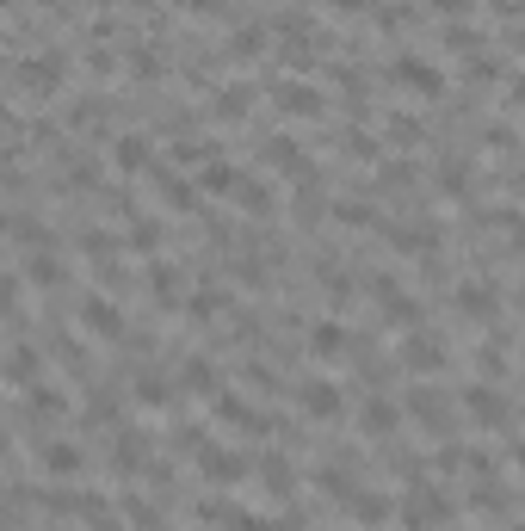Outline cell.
<instances>
[{"label": "cell", "mask_w": 525, "mask_h": 531, "mask_svg": "<svg viewBox=\"0 0 525 531\" xmlns=\"http://www.w3.org/2000/svg\"><path fill=\"white\" fill-rule=\"evenodd\" d=\"M13 87H19V93H31V99H56V93L68 87V56H62V50H38V56H25V62H19V75H13Z\"/></svg>", "instance_id": "6da1fadb"}, {"label": "cell", "mask_w": 525, "mask_h": 531, "mask_svg": "<svg viewBox=\"0 0 525 531\" xmlns=\"http://www.w3.org/2000/svg\"><path fill=\"white\" fill-rule=\"evenodd\" d=\"M458 408L476 420V433H513V402H507V389H495V383H470Z\"/></svg>", "instance_id": "7a4b0ae2"}, {"label": "cell", "mask_w": 525, "mask_h": 531, "mask_svg": "<svg viewBox=\"0 0 525 531\" xmlns=\"http://www.w3.org/2000/svg\"><path fill=\"white\" fill-rule=\"evenodd\" d=\"M402 414H408L427 439H445V433H451V396H445V389H408V396H402Z\"/></svg>", "instance_id": "3957f363"}, {"label": "cell", "mask_w": 525, "mask_h": 531, "mask_svg": "<svg viewBox=\"0 0 525 531\" xmlns=\"http://www.w3.org/2000/svg\"><path fill=\"white\" fill-rule=\"evenodd\" d=\"M217 420L223 427H235V433H248V439H266V433H278V420L266 414V408H254L248 396H235V389H217Z\"/></svg>", "instance_id": "277c9868"}, {"label": "cell", "mask_w": 525, "mask_h": 531, "mask_svg": "<svg viewBox=\"0 0 525 531\" xmlns=\"http://www.w3.org/2000/svg\"><path fill=\"white\" fill-rule=\"evenodd\" d=\"M451 519V501H445V488H427V482H414L402 494V525L408 531H439Z\"/></svg>", "instance_id": "5b68a950"}, {"label": "cell", "mask_w": 525, "mask_h": 531, "mask_svg": "<svg viewBox=\"0 0 525 531\" xmlns=\"http://www.w3.org/2000/svg\"><path fill=\"white\" fill-rule=\"evenodd\" d=\"M81 328L93 334V340H124L130 328H124V309L105 297V291H81Z\"/></svg>", "instance_id": "8992f818"}, {"label": "cell", "mask_w": 525, "mask_h": 531, "mask_svg": "<svg viewBox=\"0 0 525 531\" xmlns=\"http://www.w3.org/2000/svg\"><path fill=\"white\" fill-rule=\"evenodd\" d=\"M297 414H303V420H340V414H346L340 383H328V377H303V383H297Z\"/></svg>", "instance_id": "52a82bcc"}, {"label": "cell", "mask_w": 525, "mask_h": 531, "mask_svg": "<svg viewBox=\"0 0 525 531\" xmlns=\"http://www.w3.org/2000/svg\"><path fill=\"white\" fill-rule=\"evenodd\" d=\"M254 464H248V457H241L235 445H198V476L204 482H217V488H235L241 476H248Z\"/></svg>", "instance_id": "ba28073f"}, {"label": "cell", "mask_w": 525, "mask_h": 531, "mask_svg": "<svg viewBox=\"0 0 525 531\" xmlns=\"http://www.w3.org/2000/svg\"><path fill=\"white\" fill-rule=\"evenodd\" d=\"M451 303H458V315H470L476 328H488L501 315V297H495V285H488V278H464L458 291H451Z\"/></svg>", "instance_id": "9c48e42d"}, {"label": "cell", "mask_w": 525, "mask_h": 531, "mask_svg": "<svg viewBox=\"0 0 525 531\" xmlns=\"http://www.w3.org/2000/svg\"><path fill=\"white\" fill-rule=\"evenodd\" d=\"M272 105H278V118H322L328 112V99L315 93V87H303V81H278Z\"/></svg>", "instance_id": "30bf717a"}, {"label": "cell", "mask_w": 525, "mask_h": 531, "mask_svg": "<svg viewBox=\"0 0 525 531\" xmlns=\"http://www.w3.org/2000/svg\"><path fill=\"white\" fill-rule=\"evenodd\" d=\"M396 87H402V93H420V99H439V93H445V75H439L427 56H402V62H396Z\"/></svg>", "instance_id": "8fae6325"}, {"label": "cell", "mask_w": 525, "mask_h": 531, "mask_svg": "<svg viewBox=\"0 0 525 531\" xmlns=\"http://www.w3.org/2000/svg\"><path fill=\"white\" fill-rule=\"evenodd\" d=\"M241 180H248V173H241L235 161L210 155V161L198 167V180H192V186H198V198H235V186H241Z\"/></svg>", "instance_id": "7c38bea8"}, {"label": "cell", "mask_w": 525, "mask_h": 531, "mask_svg": "<svg viewBox=\"0 0 525 531\" xmlns=\"http://www.w3.org/2000/svg\"><path fill=\"white\" fill-rule=\"evenodd\" d=\"M402 365H408V371H427V377L445 371V340L427 334V328H414V334L402 340Z\"/></svg>", "instance_id": "4fadbf2b"}, {"label": "cell", "mask_w": 525, "mask_h": 531, "mask_svg": "<svg viewBox=\"0 0 525 531\" xmlns=\"http://www.w3.org/2000/svg\"><path fill=\"white\" fill-rule=\"evenodd\" d=\"M260 161H266L272 173H285V180H309V155H303V149L291 143V136H266Z\"/></svg>", "instance_id": "5bb4252c"}, {"label": "cell", "mask_w": 525, "mask_h": 531, "mask_svg": "<svg viewBox=\"0 0 525 531\" xmlns=\"http://www.w3.org/2000/svg\"><path fill=\"white\" fill-rule=\"evenodd\" d=\"M19 278H25V285H38V291H62V285H68V266H62V254L38 247V254H25Z\"/></svg>", "instance_id": "9a60e30c"}, {"label": "cell", "mask_w": 525, "mask_h": 531, "mask_svg": "<svg viewBox=\"0 0 525 531\" xmlns=\"http://www.w3.org/2000/svg\"><path fill=\"white\" fill-rule=\"evenodd\" d=\"M112 167L130 173V180H136V173H149L155 167V143H149V136H118V143H112Z\"/></svg>", "instance_id": "2e32d148"}, {"label": "cell", "mask_w": 525, "mask_h": 531, "mask_svg": "<svg viewBox=\"0 0 525 531\" xmlns=\"http://www.w3.org/2000/svg\"><path fill=\"white\" fill-rule=\"evenodd\" d=\"M0 377H7L13 389L44 383V352H38V346H13V352H7V371H0Z\"/></svg>", "instance_id": "e0dca14e"}, {"label": "cell", "mask_w": 525, "mask_h": 531, "mask_svg": "<svg viewBox=\"0 0 525 531\" xmlns=\"http://www.w3.org/2000/svg\"><path fill=\"white\" fill-rule=\"evenodd\" d=\"M112 470L118 476H143L149 470V439L143 433H118L112 439Z\"/></svg>", "instance_id": "ac0fdd59"}, {"label": "cell", "mask_w": 525, "mask_h": 531, "mask_svg": "<svg viewBox=\"0 0 525 531\" xmlns=\"http://www.w3.org/2000/svg\"><path fill=\"white\" fill-rule=\"evenodd\" d=\"M396 420H402V408H396L390 396H371L365 414H359V433H365V439H390V433H396Z\"/></svg>", "instance_id": "d6986e66"}, {"label": "cell", "mask_w": 525, "mask_h": 531, "mask_svg": "<svg viewBox=\"0 0 525 531\" xmlns=\"http://www.w3.org/2000/svg\"><path fill=\"white\" fill-rule=\"evenodd\" d=\"M130 396H136V402H143V408H167L173 396H180V383H173L167 371H143V377H136V383H130Z\"/></svg>", "instance_id": "ffe728a7"}, {"label": "cell", "mask_w": 525, "mask_h": 531, "mask_svg": "<svg viewBox=\"0 0 525 531\" xmlns=\"http://www.w3.org/2000/svg\"><path fill=\"white\" fill-rule=\"evenodd\" d=\"M44 470H50L56 482H81L87 451H81V445H44Z\"/></svg>", "instance_id": "44dd1931"}, {"label": "cell", "mask_w": 525, "mask_h": 531, "mask_svg": "<svg viewBox=\"0 0 525 531\" xmlns=\"http://www.w3.org/2000/svg\"><path fill=\"white\" fill-rule=\"evenodd\" d=\"M266 44H272V25H241L235 38L223 44V56H229V62H254V56H260Z\"/></svg>", "instance_id": "7402d4cb"}, {"label": "cell", "mask_w": 525, "mask_h": 531, "mask_svg": "<svg viewBox=\"0 0 525 531\" xmlns=\"http://www.w3.org/2000/svg\"><path fill=\"white\" fill-rule=\"evenodd\" d=\"M390 241L402 247V254H420V260H427L433 247H439V229H433V223H396V229H390Z\"/></svg>", "instance_id": "603a6c76"}, {"label": "cell", "mask_w": 525, "mask_h": 531, "mask_svg": "<svg viewBox=\"0 0 525 531\" xmlns=\"http://www.w3.org/2000/svg\"><path fill=\"white\" fill-rule=\"evenodd\" d=\"M173 383H180L186 396H217V389H223V377H217V365H210V359H186V371L173 377Z\"/></svg>", "instance_id": "cb8c5ba5"}, {"label": "cell", "mask_w": 525, "mask_h": 531, "mask_svg": "<svg viewBox=\"0 0 525 531\" xmlns=\"http://www.w3.org/2000/svg\"><path fill=\"white\" fill-rule=\"evenodd\" d=\"M346 352V328L340 322H315L309 328V359H340Z\"/></svg>", "instance_id": "d4e9b609"}, {"label": "cell", "mask_w": 525, "mask_h": 531, "mask_svg": "<svg viewBox=\"0 0 525 531\" xmlns=\"http://www.w3.org/2000/svg\"><path fill=\"white\" fill-rule=\"evenodd\" d=\"M149 297H155L161 309H173V303H180V272H173L167 260H149Z\"/></svg>", "instance_id": "484cf974"}, {"label": "cell", "mask_w": 525, "mask_h": 531, "mask_svg": "<svg viewBox=\"0 0 525 531\" xmlns=\"http://www.w3.org/2000/svg\"><path fill=\"white\" fill-rule=\"evenodd\" d=\"M235 204H241V210H248V217H272V210H278V198H272V186H260V180H254V173H248V180H241V186H235Z\"/></svg>", "instance_id": "4316f807"}, {"label": "cell", "mask_w": 525, "mask_h": 531, "mask_svg": "<svg viewBox=\"0 0 525 531\" xmlns=\"http://www.w3.org/2000/svg\"><path fill=\"white\" fill-rule=\"evenodd\" d=\"M210 112L235 124V118H248V112H254V93H248V87H217V93H210Z\"/></svg>", "instance_id": "83f0119b"}, {"label": "cell", "mask_w": 525, "mask_h": 531, "mask_svg": "<svg viewBox=\"0 0 525 531\" xmlns=\"http://www.w3.org/2000/svg\"><path fill=\"white\" fill-rule=\"evenodd\" d=\"M260 482H266L272 494H285V501L297 494V470L285 464V457H260Z\"/></svg>", "instance_id": "f1b7e54d"}, {"label": "cell", "mask_w": 525, "mask_h": 531, "mask_svg": "<svg viewBox=\"0 0 525 531\" xmlns=\"http://www.w3.org/2000/svg\"><path fill=\"white\" fill-rule=\"evenodd\" d=\"M124 525H136V531H161V507L155 501H143V494H124Z\"/></svg>", "instance_id": "f546056e"}, {"label": "cell", "mask_w": 525, "mask_h": 531, "mask_svg": "<svg viewBox=\"0 0 525 531\" xmlns=\"http://www.w3.org/2000/svg\"><path fill=\"white\" fill-rule=\"evenodd\" d=\"M161 235H167V229H161L155 217H136V223H130V235H124V247H130V254H155Z\"/></svg>", "instance_id": "4dcf8cb0"}, {"label": "cell", "mask_w": 525, "mask_h": 531, "mask_svg": "<svg viewBox=\"0 0 525 531\" xmlns=\"http://www.w3.org/2000/svg\"><path fill=\"white\" fill-rule=\"evenodd\" d=\"M155 186H161V198H167L173 210H198V186H192V180H173V173H155Z\"/></svg>", "instance_id": "1f68e13d"}, {"label": "cell", "mask_w": 525, "mask_h": 531, "mask_svg": "<svg viewBox=\"0 0 525 531\" xmlns=\"http://www.w3.org/2000/svg\"><path fill=\"white\" fill-rule=\"evenodd\" d=\"M124 68H130L136 81H161V75H167V62H161L155 50H124Z\"/></svg>", "instance_id": "d6a6232c"}, {"label": "cell", "mask_w": 525, "mask_h": 531, "mask_svg": "<svg viewBox=\"0 0 525 531\" xmlns=\"http://www.w3.org/2000/svg\"><path fill=\"white\" fill-rule=\"evenodd\" d=\"M346 501H353V513H359V525H383V519H390V501H383V494H346Z\"/></svg>", "instance_id": "836d02e7"}, {"label": "cell", "mask_w": 525, "mask_h": 531, "mask_svg": "<svg viewBox=\"0 0 525 531\" xmlns=\"http://www.w3.org/2000/svg\"><path fill=\"white\" fill-rule=\"evenodd\" d=\"M334 217H340L346 229H371V223H377V210H371L365 198H340V204H334Z\"/></svg>", "instance_id": "e575fe53"}, {"label": "cell", "mask_w": 525, "mask_h": 531, "mask_svg": "<svg viewBox=\"0 0 525 531\" xmlns=\"http://www.w3.org/2000/svg\"><path fill=\"white\" fill-rule=\"evenodd\" d=\"M439 192H445V198H464V192H470V161H445V167H439Z\"/></svg>", "instance_id": "d590c367"}, {"label": "cell", "mask_w": 525, "mask_h": 531, "mask_svg": "<svg viewBox=\"0 0 525 531\" xmlns=\"http://www.w3.org/2000/svg\"><path fill=\"white\" fill-rule=\"evenodd\" d=\"M186 309H192V322H217V315L229 309V291H198Z\"/></svg>", "instance_id": "8d00e7d4"}, {"label": "cell", "mask_w": 525, "mask_h": 531, "mask_svg": "<svg viewBox=\"0 0 525 531\" xmlns=\"http://www.w3.org/2000/svg\"><path fill=\"white\" fill-rule=\"evenodd\" d=\"M7 235L25 241V247H50V229H44V223H31V217H7Z\"/></svg>", "instance_id": "74e56055"}, {"label": "cell", "mask_w": 525, "mask_h": 531, "mask_svg": "<svg viewBox=\"0 0 525 531\" xmlns=\"http://www.w3.org/2000/svg\"><path fill=\"white\" fill-rule=\"evenodd\" d=\"M445 50H451V56H476V50H482V31L451 25V31H445Z\"/></svg>", "instance_id": "f35d334b"}, {"label": "cell", "mask_w": 525, "mask_h": 531, "mask_svg": "<svg viewBox=\"0 0 525 531\" xmlns=\"http://www.w3.org/2000/svg\"><path fill=\"white\" fill-rule=\"evenodd\" d=\"M420 136H427V124H420V118H408V112H396V118H390V143H402V149H408V143H420Z\"/></svg>", "instance_id": "ab89813d"}, {"label": "cell", "mask_w": 525, "mask_h": 531, "mask_svg": "<svg viewBox=\"0 0 525 531\" xmlns=\"http://www.w3.org/2000/svg\"><path fill=\"white\" fill-rule=\"evenodd\" d=\"M25 408H38V414H62L68 402L56 396V389H44V383H31V389H25Z\"/></svg>", "instance_id": "60d3db41"}, {"label": "cell", "mask_w": 525, "mask_h": 531, "mask_svg": "<svg viewBox=\"0 0 525 531\" xmlns=\"http://www.w3.org/2000/svg\"><path fill=\"white\" fill-rule=\"evenodd\" d=\"M408 186H414V167L408 161H396L390 173H383V192H408Z\"/></svg>", "instance_id": "b9f144b4"}, {"label": "cell", "mask_w": 525, "mask_h": 531, "mask_svg": "<svg viewBox=\"0 0 525 531\" xmlns=\"http://www.w3.org/2000/svg\"><path fill=\"white\" fill-rule=\"evenodd\" d=\"M13 309H19V278L0 272V315H13Z\"/></svg>", "instance_id": "7bdbcfd3"}, {"label": "cell", "mask_w": 525, "mask_h": 531, "mask_svg": "<svg viewBox=\"0 0 525 531\" xmlns=\"http://www.w3.org/2000/svg\"><path fill=\"white\" fill-rule=\"evenodd\" d=\"M340 149H346V155H377V143H371V136H359V130H346Z\"/></svg>", "instance_id": "ee69618b"}, {"label": "cell", "mask_w": 525, "mask_h": 531, "mask_svg": "<svg viewBox=\"0 0 525 531\" xmlns=\"http://www.w3.org/2000/svg\"><path fill=\"white\" fill-rule=\"evenodd\" d=\"M180 7H186V13H210V19H223V13H229V0H180Z\"/></svg>", "instance_id": "f6af8a7d"}, {"label": "cell", "mask_w": 525, "mask_h": 531, "mask_svg": "<svg viewBox=\"0 0 525 531\" xmlns=\"http://www.w3.org/2000/svg\"><path fill=\"white\" fill-rule=\"evenodd\" d=\"M433 13H451V19H458V13H476V0H433Z\"/></svg>", "instance_id": "bcb514c9"}, {"label": "cell", "mask_w": 525, "mask_h": 531, "mask_svg": "<svg viewBox=\"0 0 525 531\" xmlns=\"http://www.w3.org/2000/svg\"><path fill=\"white\" fill-rule=\"evenodd\" d=\"M0 186H19V173H13V149L0 143Z\"/></svg>", "instance_id": "7dc6e473"}, {"label": "cell", "mask_w": 525, "mask_h": 531, "mask_svg": "<svg viewBox=\"0 0 525 531\" xmlns=\"http://www.w3.org/2000/svg\"><path fill=\"white\" fill-rule=\"evenodd\" d=\"M87 68H93V75H112V68H118V62H112V56H105V50H87Z\"/></svg>", "instance_id": "c3c4849f"}, {"label": "cell", "mask_w": 525, "mask_h": 531, "mask_svg": "<svg viewBox=\"0 0 525 531\" xmlns=\"http://www.w3.org/2000/svg\"><path fill=\"white\" fill-rule=\"evenodd\" d=\"M13 136H19V118L7 112V105H0V143H13Z\"/></svg>", "instance_id": "681fc988"}, {"label": "cell", "mask_w": 525, "mask_h": 531, "mask_svg": "<svg viewBox=\"0 0 525 531\" xmlns=\"http://www.w3.org/2000/svg\"><path fill=\"white\" fill-rule=\"evenodd\" d=\"M340 13H377V0H334Z\"/></svg>", "instance_id": "f907efd6"}, {"label": "cell", "mask_w": 525, "mask_h": 531, "mask_svg": "<svg viewBox=\"0 0 525 531\" xmlns=\"http://www.w3.org/2000/svg\"><path fill=\"white\" fill-rule=\"evenodd\" d=\"M0 464H7V427H0Z\"/></svg>", "instance_id": "816d5d0a"}, {"label": "cell", "mask_w": 525, "mask_h": 531, "mask_svg": "<svg viewBox=\"0 0 525 531\" xmlns=\"http://www.w3.org/2000/svg\"><path fill=\"white\" fill-rule=\"evenodd\" d=\"M38 7H62V0H38Z\"/></svg>", "instance_id": "f5cc1de1"}, {"label": "cell", "mask_w": 525, "mask_h": 531, "mask_svg": "<svg viewBox=\"0 0 525 531\" xmlns=\"http://www.w3.org/2000/svg\"><path fill=\"white\" fill-rule=\"evenodd\" d=\"M87 7H105V0H87Z\"/></svg>", "instance_id": "db71d44e"}]
</instances>
